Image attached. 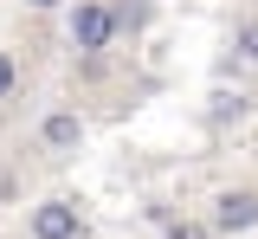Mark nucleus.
I'll return each mask as SVG.
<instances>
[{"label": "nucleus", "instance_id": "nucleus-8", "mask_svg": "<svg viewBox=\"0 0 258 239\" xmlns=\"http://www.w3.org/2000/svg\"><path fill=\"white\" fill-rule=\"evenodd\" d=\"M32 7H58V0H32Z\"/></svg>", "mask_w": 258, "mask_h": 239}, {"label": "nucleus", "instance_id": "nucleus-4", "mask_svg": "<svg viewBox=\"0 0 258 239\" xmlns=\"http://www.w3.org/2000/svg\"><path fill=\"white\" fill-rule=\"evenodd\" d=\"M78 136H84L78 110H52V116L39 123V142H45V149H78Z\"/></svg>", "mask_w": 258, "mask_h": 239}, {"label": "nucleus", "instance_id": "nucleus-2", "mask_svg": "<svg viewBox=\"0 0 258 239\" xmlns=\"http://www.w3.org/2000/svg\"><path fill=\"white\" fill-rule=\"evenodd\" d=\"M78 233H84V220H78V207H71V201L32 207V239H78Z\"/></svg>", "mask_w": 258, "mask_h": 239}, {"label": "nucleus", "instance_id": "nucleus-6", "mask_svg": "<svg viewBox=\"0 0 258 239\" xmlns=\"http://www.w3.org/2000/svg\"><path fill=\"white\" fill-rule=\"evenodd\" d=\"M13 84H20V71H13V58L0 52V97H13Z\"/></svg>", "mask_w": 258, "mask_h": 239}, {"label": "nucleus", "instance_id": "nucleus-5", "mask_svg": "<svg viewBox=\"0 0 258 239\" xmlns=\"http://www.w3.org/2000/svg\"><path fill=\"white\" fill-rule=\"evenodd\" d=\"M239 58H252V65H258V20H252V26H239Z\"/></svg>", "mask_w": 258, "mask_h": 239}, {"label": "nucleus", "instance_id": "nucleus-1", "mask_svg": "<svg viewBox=\"0 0 258 239\" xmlns=\"http://www.w3.org/2000/svg\"><path fill=\"white\" fill-rule=\"evenodd\" d=\"M110 39H116L110 0H78V13H71V45H78V52H103Z\"/></svg>", "mask_w": 258, "mask_h": 239}, {"label": "nucleus", "instance_id": "nucleus-7", "mask_svg": "<svg viewBox=\"0 0 258 239\" xmlns=\"http://www.w3.org/2000/svg\"><path fill=\"white\" fill-rule=\"evenodd\" d=\"M168 239H207V233H200V226H174Z\"/></svg>", "mask_w": 258, "mask_h": 239}, {"label": "nucleus", "instance_id": "nucleus-3", "mask_svg": "<svg viewBox=\"0 0 258 239\" xmlns=\"http://www.w3.org/2000/svg\"><path fill=\"white\" fill-rule=\"evenodd\" d=\"M213 226L220 233H245V226H258V194H220V207H213Z\"/></svg>", "mask_w": 258, "mask_h": 239}]
</instances>
